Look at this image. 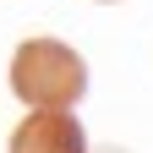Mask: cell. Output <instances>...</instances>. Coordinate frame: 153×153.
<instances>
[{
  "label": "cell",
  "mask_w": 153,
  "mask_h": 153,
  "mask_svg": "<svg viewBox=\"0 0 153 153\" xmlns=\"http://www.w3.org/2000/svg\"><path fill=\"white\" fill-rule=\"evenodd\" d=\"M11 93L33 109H71L88 93V60L60 38H27L11 55Z\"/></svg>",
  "instance_id": "1"
},
{
  "label": "cell",
  "mask_w": 153,
  "mask_h": 153,
  "mask_svg": "<svg viewBox=\"0 0 153 153\" xmlns=\"http://www.w3.org/2000/svg\"><path fill=\"white\" fill-rule=\"evenodd\" d=\"M6 153H88V131L66 109H33L11 131Z\"/></svg>",
  "instance_id": "2"
},
{
  "label": "cell",
  "mask_w": 153,
  "mask_h": 153,
  "mask_svg": "<svg viewBox=\"0 0 153 153\" xmlns=\"http://www.w3.org/2000/svg\"><path fill=\"white\" fill-rule=\"evenodd\" d=\"M88 153H131V148H115V142H109V148H88Z\"/></svg>",
  "instance_id": "3"
},
{
  "label": "cell",
  "mask_w": 153,
  "mask_h": 153,
  "mask_svg": "<svg viewBox=\"0 0 153 153\" xmlns=\"http://www.w3.org/2000/svg\"><path fill=\"white\" fill-rule=\"evenodd\" d=\"M99 6H115V0H99Z\"/></svg>",
  "instance_id": "4"
}]
</instances>
